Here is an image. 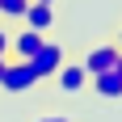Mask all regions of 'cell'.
<instances>
[{"mask_svg": "<svg viewBox=\"0 0 122 122\" xmlns=\"http://www.w3.org/2000/svg\"><path fill=\"white\" fill-rule=\"evenodd\" d=\"M38 84V76H34V67L25 59H9V67H4V76H0V93H30V88Z\"/></svg>", "mask_w": 122, "mask_h": 122, "instance_id": "2", "label": "cell"}, {"mask_svg": "<svg viewBox=\"0 0 122 122\" xmlns=\"http://www.w3.org/2000/svg\"><path fill=\"white\" fill-rule=\"evenodd\" d=\"M51 80H55V88H59V93L76 97V93H84V84H88V72H84V63H63V67L51 76Z\"/></svg>", "mask_w": 122, "mask_h": 122, "instance_id": "3", "label": "cell"}, {"mask_svg": "<svg viewBox=\"0 0 122 122\" xmlns=\"http://www.w3.org/2000/svg\"><path fill=\"white\" fill-rule=\"evenodd\" d=\"M118 55H122L118 42H101V46H93L80 63H84V72H88V76H97V72H110L114 63H118Z\"/></svg>", "mask_w": 122, "mask_h": 122, "instance_id": "4", "label": "cell"}, {"mask_svg": "<svg viewBox=\"0 0 122 122\" xmlns=\"http://www.w3.org/2000/svg\"><path fill=\"white\" fill-rule=\"evenodd\" d=\"M114 42H118V46H122V30H118V38H114Z\"/></svg>", "mask_w": 122, "mask_h": 122, "instance_id": "13", "label": "cell"}, {"mask_svg": "<svg viewBox=\"0 0 122 122\" xmlns=\"http://www.w3.org/2000/svg\"><path fill=\"white\" fill-rule=\"evenodd\" d=\"M88 84H93V93H97V97H105V101H118L122 97V76L114 72H97V76H88Z\"/></svg>", "mask_w": 122, "mask_h": 122, "instance_id": "7", "label": "cell"}, {"mask_svg": "<svg viewBox=\"0 0 122 122\" xmlns=\"http://www.w3.org/2000/svg\"><path fill=\"white\" fill-rule=\"evenodd\" d=\"M46 42V34H38V30H30V25H21L17 34L9 38V59H30L38 46Z\"/></svg>", "mask_w": 122, "mask_h": 122, "instance_id": "5", "label": "cell"}, {"mask_svg": "<svg viewBox=\"0 0 122 122\" xmlns=\"http://www.w3.org/2000/svg\"><path fill=\"white\" fill-rule=\"evenodd\" d=\"M21 25H30V30H38V34H46L51 25H55V4H46V0H30Z\"/></svg>", "mask_w": 122, "mask_h": 122, "instance_id": "6", "label": "cell"}, {"mask_svg": "<svg viewBox=\"0 0 122 122\" xmlns=\"http://www.w3.org/2000/svg\"><path fill=\"white\" fill-rule=\"evenodd\" d=\"M34 122H72V118H63V114H38Z\"/></svg>", "mask_w": 122, "mask_h": 122, "instance_id": "9", "label": "cell"}, {"mask_svg": "<svg viewBox=\"0 0 122 122\" xmlns=\"http://www.w3.org/2000/svg\"><path fill=\"white\" fill-rule=\"evenodd\" d=\"M4 67H9V55H0V76H4Z\"/></svg>", "mask_w": 122, "mask_h": 122, "instance_id": "11", "label": "cell"}, {"mask_svg": "<svg viewBox=\"0 0 122 122\" xmlns=\"http://www.w3.org/2000/svg\"><path fill=\"white\" fill-rule=\"evenodd\" d=\"M25 9H30V0H0V17L4 21H21Z\"/></svg>", "mask_w": 122, "mask_h": 122, "instance_id": "8", "label": "cell"}, {"mask_svg": "<svg viewBox=\"0 0 122 122\" xmlns=\"http://www.w3.org/2000/svg\"><path fill=\"white\" fill-rule=\"evenodd\" d=\"M46 4H59V0H46Z\"/></svg>", "mask_w": 122, "mask_h": 122, "instance_id": "14", "label": "cell"}, {"mask_svg": "<svg viewBox=\"0 0 122 122\" xmlns=\"http://www.w3.org/2000/svg\"><path fill=\"white\" fill-rule=\"evenodd\" d=\"M9 38H13L9 30H0V55H9Z\"/></svg>", "mask_w": 122, "mask_h": 122, "instance_id": "10", "label": "cell"}, {"mask_svg": "<svg viewBox=\"0 0 122 122\" xmlns=\"http://www.w3.org/2000/svg\"><path fill=\"white\" fill-rule=\"evenodd\" d=\"M114 72H118V76H122V55H118V63H114Z\"/></svg>", "mask_w": 122, "mask_h": 122, "instance_id": "12", "label": "cell"}, {"mask_svg": "<svg viewBox=\"0 0 122 122\" xmlns=\"http://www.w3.org/2000/svg\"><path fill=\"white\" fill-rule=\"evenodd\" d=\"M25 63L34 67V76H38V80H51V76L59 72L63 63H67V51H63V42H51V38H46V42H42V46H38Z\"/></svg>", "mask_w": 122, "mask_h": 122, "instance_id": "1", "label": "cell"}]
</instances>
